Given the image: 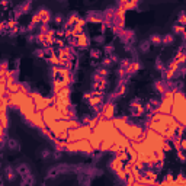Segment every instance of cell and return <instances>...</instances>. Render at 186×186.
I'll return each instance as SVG.
<instances>
[{
	"label": "cell",
	"instance_id": "cell-1",
	"mask_svg": "<svg viewBox=\"0 0 186 186\" xmlns=\"http://www.w3.org/2000/svg\"><path fill=\"white\" fill-rule=\"evenodd\" d=\"M150 41L153 42V44H161V38H160L159 35H157V34H156V35H153V36H151V38H150Z\"/></svg>",
	"mask_w": 186,
	"mask_h": 186
},
{
	"label": "cell",
	"instance_id": "cell-2",
	"mask_svg": "<svg viewBox=\"0 0 186 186\" xmlns=\"http://www.w3.org/2000/svg\"><path fill=\"white\" fill-rule=\"evenodd\" d=\"M141 51H142V52H147V51H148V41H144V42H141Z\"/></svg>",
	"mask_w": 186,
	"mask_h": 186
},
{
	"label": "cell",
	"instance_id": "cell-3",
	"mask_svg": "<svg viewBox=\"0 0 186 186\" xmlns=\"http://www.w3.org/2000/svg\"><path fill=\"white\" fill-rule=\"evenodd\" d=\"M171 41H173V36H171V35H167L164 39H161V42H164V44H170Z\"/></svg>",
	"mask_w": 186,
	"mask_h": 186
}]
</instances>
